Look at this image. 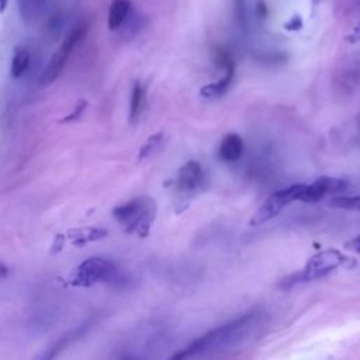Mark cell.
I'll use <instances>...</instances> for the list:
<instances>
[{
    "instance_id": "obj_1",
    "label": "cell",
    "mask_w": 360,
    "mask_h": 360,
    "mask_svg": "<svg viewBox=\"0 0 360 360\" xmlns=\"http://www.w3.org/2000/svg\"><path fill=\"white\" fill-rule=\"evenodd\" d=\"M262 321V314L257 311L246 312L225 325H221L197 340L188 345L181 352L172 356V359H193L198 356H204L207 353L218 352L226 347H233L242 343L248 336L259 328Z\"/></svg>"
},
{
    "instance_id": "obj_2",
    "label": "cell",
    "mask_w": 360,
    "mask_h": 360,
    "mask_svg": "<svg viewBox=\"0 0 360 360\" xmlns=\"http://www.w3.org/2000/svg\"><path fill=\"white\" fill-rule=\"evenodd\" d=\"M112 215L127 233H136L145 238L149 235L156 217V202L148 195H141L117 205L112 210Z\"/></svg>"
},
{
    "instance_id": "obj_3",
    "label": "cell",
    "mask_w": 360,
    "mask_h": 360,
    "mask_svg": "<svg viewBox=\"0 0 360 360\" xmlns=\"http://www.w3.org/2000/svg\"><path fill=\"white\" fill-rule=\"evenodd\" d=\"M349 262V257H346L342 252L338 249H323L318 253H315L304 266L301 271H295L290 276H287L284 280H281L280 287L283 288H291L297 284L312 281L321 277L328 276L339 266H345Z\"/></svg>"
},
{
    "instance_id": "obj_4",
    "label": "cell",
    "mask_w": 360,
    "mask_h": 360,
    "mask_svg": "<svg viewBox=\"0 0 360 360\" xmlns=\"http://www.w3.org/2000/svg\"><path fill=\"white\" fill-rule=\"evenodd\" d=\"M89 28V24L86 20L77 21L68 32L66 38L63 39L60 48L52 55L49 63L46 65V68L44 69L41 77H39V83L41 86H49L52 84L59 75L62 73L68 58L70 56L72 51L76 48V45L83 39V37L86 35Z\"/></svg>"
},
{
    "instance_id": "obj_5",
    "label": "cell",
    "mask_w": 360,
    "mask_h": 360,
    "mask_svg": "<svg viewBox=\"0 0 360 360\" xmlns=\"http://www.w3.org/2000/svg\"><path fill=\"white\" fill-rule=\"evenodd\" d=\"M118 269L101 256H93L82 262L70 276V284L76 287H90L98 281L108 283Z\"/></svg>"
},
{
    "instance_id": "obj_6",
    "label": "cell",
    "mask_w": 360,
    "mask_h": 360,
    "mask_svg": "<svg viewBox=\"0 0 360 360\" xmlns=\"http://www.w3.org/2000/svg\"><path fill=\"white\" fill-rule=\"evenodd\" d=\"M302 187L304 183H297L278 191H274L253 214V217L250 218V225H260L274 218L284 207L300 198Z\"/></svg>"
},
{
    "instance_id": "obj_7",
    "label": "cell",
    "mask_w": 360,
    "mask_h": 360,
    "mask_svg": "<svg viewBox=\"0 0 360 360\" xmlns=\"http://www.w3.org/2000/svg\"><path fill=\"white\" fill-rule=\"evenodd\" d=\"M347 186H349V181L346 179L322 176L315 181H312L311 184H304L298 200L302 202H316L325 198L326 195L345 191Z\"/></svg>"
},
{
    "instance_id": "obj_8",
    "label": "cell",
    "mask_w": 360,
    "mask_h": 360,
    "mask_svg": "<svg viewBox=\"0 0 360 360\" xmlns=\"http://www.w3.org/2000/svg\"><path fill=\"white\" fill-rule=\"evenodd\" d=\"M205 187V174L201 165L195 160H188L177 173L176 188L186 195H194Z\"/></svg>"
},
{
    "instance_id": "obj_9",
    "label": "cell",
    "mask_w": 360,
    "mask_h": 360,
    "mask_svg": "<svg viewBox=\"0 0 360 360\" xmlns=\"http://www.w3.org/2000/svg\"><path fill=\"white\" fill-rule=\"evenodd\" d=\"M243 139L238 134H228L218 146V156L224 162H236L243 153Z\"/></svg>"
},
{
    "instance_id": "obj_10",
    "label": "cell",
    "mask_w": 360,
    "mask_h": 360,
    "mask_svg": "<svg viewBox=\"0 0 360 360\" xmlns=\"http://www.w3.org/2000/svg\"><path fill=\"white\" fill-rule=\"evenodd\" d=\"M224 76L214 82V83H210V84H205L200 89V94L204 97V98H218L221 97L222 94H225L232 83V79H233V73H235V65L226 68L224 70Z\"/></svg>"
},
{
    "instance_id": "obj_11",
    "label": "cell",
    "mask_w": 360,
    "mask_h": 360,
    "mask_svg": "<svg viewBox=\"0 0 360 360\" xmlns=\"http://www.w3.org/2000/svg\"><path fill=\"white\" fill-rule=\"evenodd\" d=\"M132 8L131 0H112L108 10V28L111 31L118 30L127 21Z\"/></svg>"
},
{
    "instance_id": "obj_12",
    "label": "cell",
    "mask_w": 360,
    "mask_h": 360,
    "mask_svg": "<svg viewBox=\"0 0 360 360\" xmlns=\"http://www.w3.org/2000/svg\"><path fill=\"white\" fill-rule=\"evenodd\" d=\"M107 229L104 228H80V229H72L66 233V238L70 239V243L73 246H84L89 242H94L98 239H103L107 236Z\"/></svg>"
},
{
    "instance_id": "obj_13",
    "label": "cell",
    "mask_w": 360,
    "mask_h": 360,
    "mask_svg": "<svg viewBox=\"0 0 360 360\" xmlns=\"http://www.w3.org/2000/svg\"><path fill=\"white\" fill-rule=\"evenodd\" d=\"M51 0H17L18 11L25 22H34L45 13Z\"/></svg>"
},
{
    "instance_id": "obj_14",
    "label": "cell",
    "mask_w": 360,
    "mask_h": 360,
    "mask_svg": "<svg viewBox=\"0 0 360 360\" xmlns=\"http://www.w3.org/2000/svg\"><path fill=\"white\" fill-rule=\"evenodd\" d=\"M146 100V89L141 82H135L129 101V121L135 122L141 115Z\"/></svg>"
},
{
    "instance_id": "obj_15",
    "label": "cell",
    "mask_w": 360,
    "mask_h": 360,
    "mask_svg": "<svg viewBox=\"0 0 360 360\" xmlns=\"http://www.w3.org/2000/svg\"><path fill=\"white\" fill-rule=\"evenodd\" d=\"M30 60H31V56L28 49L25 46H17L14 49V55L11 59V68H10L11 76L14 79L21 77L27 72L30 66Z\"/></svg>"
},
{
    "instance_id": "obj_16",
    "label": "cell",
    "mask_w": 360,
    "mask_h": 360,
    "mask_svg": "<svg viewBox=\"0 0 360 360\" xmlns=\"http://www.w3.org/2000/svg\"><path fill=\"white\" fill-rule=\"evenodd\" d=\"M329 205L339 210L346 211H357L360 212V195H343V197H333L329 201Z\"/></svg>"
},
{
    "instance_id": "obj_17",
    "label": "cell",
    "mask_w": 360,
    "mask_h": 360,
    "mask_svg": "<svg viewBox=\"0 0 360 360\" xmlns=\"http://www.w3.org/2000/svg\"><path fill=\"white\" fill-rule=\"evenodd\" d=\"M162 141H163V134L158 132V134L150 135V136L143 142V145L141 146L139 153H138V159L142 160V159L150 156V155L160 146Z\"/></svg>"
},
{
    "instance_id": "obj_18",
    "label": "cell",
    "mask_w": 360,
    "mask_h": 360,
    "mask_svg": "<svg viewBox=\"0 0 360 360\" xmlns=\"http://www.w3.org/2000/svg\"><path fill=\"white\" fill-rule=\"evenodd\" d=\"M86 107H87V101H86V100H80V101L76 104V107L73 108V111L69 112L65 118H62V122H73V121H77V120L82 117V114H83V111L86 110Z\"/></svg>"
},
{
    "instance_id": "obj_19",
    "label": "cell",
    "mask_w": 360,
    "mask_h": 360,
    "mask_svg": "<svg viewBox=\"0 0 360 360\" xmlns=\"http://www.w3.org/2000/svg\"><path fill=\"white\" fill-rule=\"evenodd\" d=\"M65 240H66V236H63V235H56L55 236V239H53V243H52V249H51V253H58L60 249H62V246L65 245Z\"/></svg>"
},
{
    "instance_id": "obj_20",
    "label": "cell",
    "mask_w": 360,
    "mask_h": 360,
    "mask_svg": "<svg viewBox=\"0 0 360 360\" xmlns=\"http://www.w3.org/2000/svg\"><path fill=\"white\" fill-rule=\"evenodd\" d=\"M345 248L360 253V235H357V236H354L353 239H350L349 242H346V243H345Z\"/></svg>"
},
{
    "instance_id": "obj_21",
    "label": "cell",
    "mask_w": 360,
    "mask_h": 360,
    "mask_svg": "<svg viewBox=\"0 0 360 360\" xmlns=\"http://www.w3.org/2000/svg\"><path fill=\"white\" fill-rule=\"evenodd\" d=\"M346 39L350 41V42H357V41H360V24H357V25L353 28V31L346 37Z\"/></svg>"
},
{
    "instance_id": "obj_22",
    "label": "cell",
    "mask_w": 360,
    "mask_h": 360,
    "mask_svg": "<svg viewBox=\"0 0 360 360\" xmlns=\"http://www.w3.org/2000/svg\"><path fill=\"white\" fill-rule=\"evenodd\" d=\"M301 18L300 17H294L292 20H290L287 24H285V28L288 30H298L301 27Z\"/></svg>"
},
{
    "instance_id": "obj_23",
    "label": "cell",
    "mask_w": 360,
    "mask_h": 360,
    "mask_svg": "<svg viewBox=\"0 0 360 360\" xmlns=\"http://www.w3.org/2000/svg\"><path fill=\"white\" fill-rule=\"evenodd\" d=\"M7 267H6V264L3 263V262H0V277H3V276H6L7 274Z\"/></svg>"
},
{
    "instance_id": "obj_24",
    "label": "cell",
    "mask_w": 360,
    "mask_h": 360,
    "mask_svg": "<svg viewBox=\"0 0 360 360\" xmlns=\"http://www.w3.org/2000/svg\"><path fill=\"white\" fill-rule=\"evenodd\" d=\"M7 3H8V0H0V13H3L6 10Z\"/></svg>"
},
{
    "instance_id": "obj_25",
    "label": "cell",
    "mask_w": 360,
    "mask_h": 360,
    "mask_svg": "<svg viewBox=\"0 0 360 360\" xmlns=\"http://www.w3.org/2000/svg\"><path fill=\"white\" fill-rule=\"evenodd\" d=\"M359 120H360V115H359Z\"/></svg>"
}]
</instances>
